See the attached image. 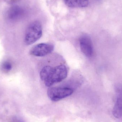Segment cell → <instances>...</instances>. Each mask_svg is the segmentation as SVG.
I'll use <instances>...</instances> for the list:
<instances>
[{"label": "cell", "instance_id": "cell-1", "mask_svg": "<svg viewBox=\"0 0 122 122\" xmlns=\"http://www.w3.org/2000/svg\"><path fill=\"white\" fill-rule=\"evenodd\" d=\"M68 72V69L64 65L54 67L46 66L41 70L40 77L46 86L51 87L65 79Z\"/></svg>", "mask_w": 122, "mask_h": 122}, {"label": "cell", "instance_id": "cell-2", "mask_svg": "<svg viewBox=\"0 0 122 122\" xmlns=\"http://www.w3.org/2000/svg\"><path fill=\"white\" fill-rule=\"evenodd\" d=\"M42 27L38 21L32 22L28 26L25 33L24 42L27 46L31 45L42 36Z\"/></svg>", "mask_w": 122, "mask_h": 122}, {"label": "cell", "instance_id": "cell-3", "mask_svg": "<svg viewBox=\"0 0 122 122\" xmlns=\"http://www.w3.org/2000/svg\"><path fill=\"white\" fill-rule=\"evenodd\" d=\"M74 90L67 87H51L48 90L49 99L54 102H57L72 94Z\"/></svg>", "mask_w": 122, "mask_h": 122}, {"label": "cell", "instance_id": "cell-4", "mask_svg": "<svg viewBox=\"0 0 122 122\" xmlns=\"http://www.w3.org/2000/svg\"><path fill=\"white\" fill-rule=\"evenodd\" d=\"M54 49V46L49 43H41L34 46L30 51V54L34 56L43 57L51 53Z\"/></svg>", "mask_w": 122, "mask_h": 122}, {"label": "cell", "instance_id": "cell-5", "mask_svg": "<svg viewBox=\"0 0 122 122\" xmlns=\"http://www.w3.org/2000/svg\"><path fill=\"white\" fill-rule=\"evenodd\" d=\"M80 46L83 53L88 58L93 56V47L90 37L87 35H83L80 38Z\"/></svg>", "mask_w": 122, "mask_h": 122}, {"label": "cell", "instance_id": "cell-6", "mask_svg": "<svg viewBox=\"0 0 122 122\" xmlns=\"http://www.w3.org/2000/svg\"><path fill=\"white\" fill-rule=\"evenodd\" d=\"M24 9L20 6L15 5L9 8L6 13V17L9 20L14 21L20 19L24 14Z\"/></svg>", "mask_w": 122, "mask_h": 122}, {"label": "cell", "instance_id": "cell-7", "mask_svg": "<svg viewBox=\"0 0 122 122\" xmlns=\"http://www.w3.org/2000/svg\"><path fill=\"white\" fill-rule=\"evenodd\" d=\"M117 99L112 110V114L117 119L122 117V86H119L117 89Z\"/></svg>", "mask_w": 122, "mask_h": 122}, {"label": "cell", "instance_id": "cell-8", "mask_svg": "<svg viewBox=\"0 0 122 122\" xmlns=\"http://www.w3.org/2000/svg\"><path fill=\"white\" fill-rule=\"evenodd\" d=\"M65 4L71 8H84L89 4V0H64Z\"/></svg>", "mask_w": 122, "mask_h": 122}, {"label": "cell", "instance_id": "cell-9", "mask_svg": "<svg viewBox=\"0 0 122 122\" xmlns=\"http://www.w3.org/2000/svg\"><path fill=\"white\" fill-rule=\"evenodd\" d=\"M1 68L3 71L6 72H8L12 69V64L9 61H4L1 64Z\"/></svg>", "mask_w": 122, "mask_h": 122}, {"label": "cell", "instance_id": "cell-10", "mask_svg": "<svg viewBox=\"0 0 122 122\" xmlns=\"http://www.w3.org/2000/svg\"><path fill=\"white\" fill-rule=\"evenodd\" d=\"M11 122H24L21 120L16 117H14L12 119Z\"/></svg>", "mask_w": 122, "mask_h": 122}]
</instances>
